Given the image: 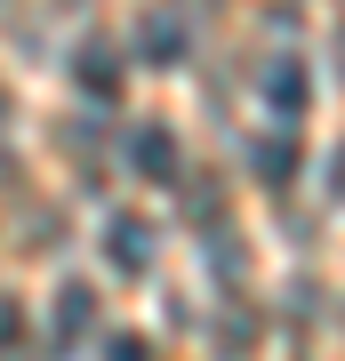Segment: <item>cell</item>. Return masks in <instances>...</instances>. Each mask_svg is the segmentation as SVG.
I'll return each mask as SVG.
<instances>
[{"mask_svg": "<svg viewBox=\"0 0 345 361\" xmlns=\"http://www.w3.org/2000/svg\"><path fill=\"white\" fill-rule=\"evenodd\" d=\"M104 265L113 273H145L153 265V217H137V209L104 217Z\"/></svg>", "mask_w": 345, "mask_h": 361, "instance_id": "1", "label": "cell"}, {"mask_svg": "<svg viewBox=\"0 0 345 361\" xmlns=\"http://www.w3.org/2000/svg\"><path fill=\"white\" fill-rule=\"evenodd\" d=\"M73 80H80L89 104H113L121 97V56L104 49V40H80V49H73Z\"/></svg>", "mask_w": 345, "mask_h": 361, "instance_id": "2", "label": "cell"}, {"mask_svg": "<svg viewBox=\"0 0 345 361\" xmlns=\"http://www.w3.org/2000/svg\"><path fill=\"white\" fill-rule=\"evenodd\" d=\"M265 104H273L282 121H305V104H313V73L297 65V56H273V65H265Z\"/></svg>", "mask_w": 345, "mask_h": 361, "instance_id": "3", "label": "cell"}, {"mask_svg": "<svg viewBox=\"0 0 345 361\" xmlns=\"http://www.w3.org/2000/svg\"><path fill=\"white\" fill-rule=\"evenodd\" d=\"M128 169H137L145 185H169V177H177V137H169L161 121H145V129L128 137Z\"/></svg>", "mask_w": 345, "mask_h": 361, "instance_id": "4", "label": "cell"}, {"mask_svg": "<svg viewBox=\"0 0 345 361\" xmlns=\"http://www.w3.org/2000/svg\"><path fill=\"white\" fill-rule=\"evenodd\" d=\"M297 161H305V153H297V137H257V145H249L257 185H289V177H297Z\"/></svg>", "mask_w": 345, "mask_h": 361, "instance_id": "5", "label": "cell"}, {"mask_svg": "<svg viewBox=\"0 0 345 361\" xmlns=\"http://www.w3.org/2000/svg\"><path fill=\"white\" fill-rule=\"evenodd\" d=\"M89 322H97V289L89 281H64L56 289V337L73 345V337H89Z\"/></svg>", "mask_w": 345, "mask_h": 361, "instance_id": "6", "label": "cell"}, {"mask_svg": "<svg viewBox=\"0 0 345 361\" xmlns=\"http://www.w3.org/2000/svg\"><path fill=\"white\" fill-rule=\"evenodd\" d=\"M145 40H137V49L145 56H153V65H177V56H185V32L177 25H169V16H145V25H137Z\"/></svg>", "mask_w": 345, "mask_h": 361, "instance_id": "7", "label": "cell"}, {"mask_svg": "<svg viewBox=\"0 0 345 361\" xmlns=\"http://www.w3.org/2000/svg\"><path fill=\"white\" fill-rule=\"evenodd\" d=\"M104 361H153V345L145 337H104Z\"/></svg>", "mask_w": 345, "mask_h": 361, "instance_id": "8", "label": "cell"}, {"mask_svg": "<svg viewBox=\"0 0 345 361\" xmlns=\"http://www.w3.org/2000/svg\"><path fill=\"white\" fill-rule=\"evenodd\" d=\"M25 337V313H16V297H0V345H16Z\"/></svg>", "mask_w": 345, "mask_h": 361, "instance_id": "9", "label": "cell"}, {"mask_svg": "<svg viewBox=\"0 0 345 361\" xmlns=\"http://www.w3.org/2000/svg\"><path fill=\"white\" fill-rule=\"evenodd\" d=\"M329 193L345 201V145H337V153H329Z\"/></svg>", "mask_w": 345, "mask_h": 361, "instance_id": "10", "label": "cell"}]
</instances>
